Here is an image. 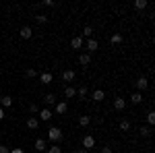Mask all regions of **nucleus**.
Here are the masks:
<instances>
[{
	"instance_id": "obj_12",
	"label": "nucleus",
	"mask_w": 155,
	"mask_h": 153,
	"mask_svg": "<svg viewBox=\"0 0 155 153\" xmlns=\"http://www.w3.org/2000/svg\"><path fill=\"white\" fill-rule=\"evenodd\" d=\"M62 79H64L66 83H72L74 81V71H64L62 72Z\"/></svg>"
},
{
	"instance_id": "obj_11",
	"label": "nucleus",
	"mask_w": 155,
	"mask_h": 153,
	"mask_svg": "<svg viewBox=\"0 0 155 153\" xmlns=\"http://www.w3.org/2000/svg\"><path fill=\"white\" fill-rule=\"evenodd\" d=\"M66 110H68L66 101H58L56 104V114H66Z\"/></svg>"
},
{
	"instance_id": "obj_27",
	"label": "nucleus",
	"mask_w": 155,
	"mask_h": 153,
	"mask_svg": "<svg viewBox=\"0 0 155 153\" xmlns=\"http://www.w3.org/2000/svg\"><path fill=\"white\" fill-rule=\"evenodd\" d=\"M35 21H37L39 25H44L46 21H48V17H46V15H35Z\"/></svg>"
},
{
	"instance_id": "obj_16",
	"label": "nucleus",
	"mask_w": 155,
	"mask_h": 153,
	"mask_svg": "<svg viewBox=\"0 0 155 153\" xmlns=\"http://www.w3.org/2000/svg\"><path fill=\"white\" fill-rule=\"evenodd\" d=\"M130 101H132V104H141V101H143V93H139V91L132 93L130 95Z\"/></svg>"
},
{
	"instance_id": "obj_18",
	"label": "nucleus",
	"mask_w": 155,
	"mask_h": 153,
	"mask_svg": "<svg viewBox=\"0 0 155 153\" xmlns=\"http://www.w3.org/2000/svg\"><path fill=\"white\" fill-rule=\"evenodd\" d=\"M44 101H46L48 106H52V104H56V95H54V93H48L46 97H44Z\"/></svg>"
},
{
	"instance_id": "obj_33",
	"label": "nucleus",
	"mask_w": 155,
	"mask_h": 153,
	"mask_svg": "<svg viewBox=\"0 0 155 153\" xmlns=\"http://www.w3.org/2000/svg\"><path fill=\"white\" fill-rule=\"evenodd\" d=\"M101 153H114V151H112L110 147H104V149H101Z\"/></svg>"
},
{
	"instance_id": "obj_36",
	"label": "nucleus",
	"mask_w": 155,
	"mask_h": 153,
	"mask_svg": "<svg viewBox=\"0 0 155 153\" xmlns=\"http://www.w3.org/2000/svg\"><path fill=\"white\" fill-rule=\"evenodd\" d=\"M77 153H89V151H87V149H79Z\"/></svg>"
},
{
	"instance_id": "obj_15",
	"label": "nucleus",
	"mask_w": 155,
	"mask_h": 153,
	"mask_svg": "<svg viewBox=\"0 0 155 153\" xmlns=\"http://www.w3.org/2000/svg\"><path fill=\"white\" fill-rule=\"evenodd\" d=\"M104 97H106V93L101 89H95L93 91V101H104Z\"/></svg>"
},
{
	"instance_id": "obj_5",
	"label": "nucleus",
	"mask_w": 155,
	"mask_h": 153,
	"mask_svg": "<svg viewBox=\"0 0 155 153\" xmlns=\"http://www.w3.org/2000/svg\"><path fill=\"white\" fill-rule=\"evenodd\" d=\"M124 106H126V99H124V97H116V99H114V110H124Z\"/></svg>"
},
{
	"instance_id": "obj_9",
	"label": "nucleus",
	"mask_w": 155,
	"mask_h": 153,
	"mask_svg": "<svg viewBox=\"0 0 155 153\" xmlns=\"http://www.w3.org/2000/svg\"><path fill=\"white\" fill-rule=\"evenodd\" d=\"M11 106H12V97H11V95L2 97V101H0V108H2V110H6V108H11Z\"/></svg>"
},
{
	"instance_id": "obj_17",
	"label": "nucleus",
	"mask_w": 155,
	"mask_h": 153,
	"mask_svg": "<svg viewBox=\"0 0 155 153\" xmlns=\"http://www.w3.org/2000/svg\"><path fill=\"white\" fill-rule=\"evenodd\" d=\"M35 149L37 151H46V149H48V147H46V141H44V139H37L35 141Z\"/></svg>"
},
{
	"instance_id": "obj_10",
	"label": "nucleus",
	"mask_w": 155,
	"mask_h": 153,
	"mask_svg": "<svg viewBox=\"0 0 155 153\" xmlns=\"http://www.w3.org/2000/svg\"><path fill=\"white\" fill-rule=\"evenodd\" d=\"M39 79H41V83H44V85H50L54 77H52V72H41V75H39Z\"/></svg>"
},
{
	"instance_id": "obj_30",
	"label": "nucleus",
	"mask_w": 155,
	"mask_h": 153,
	"mask_svg": "<svg viewBox=\"0 0 155 153\" xmlns=\"http://www.w3.org/2000/svg\"><path fill=\"white\" fill-rule=\"evenodd\" d=\"M48 153H60V147L58 145H52V147L48 149Z\"/></svg>"
},
{
	"instance_id": "obj_32",
	"label": "nucleus",
	"mask_w": 155,
	"mask_h": 153,
	"mask_svg": "<svg viewBox=\"0 0 155 153\" xmlns=\"http://www.w3.org/2000/svg\"><path fill=\"white\" fill-rule=\"evenodd\" d=\"M0 153H11V149L6 145H0Z\"/></svg>"
},
{
	"instance_id": "obj_19",
	"label": "nucleus",
	"mask_w": 155,
	"mask_h": 153,
	"mask_svg": "<svg viewBox=\"0 0 155 153\" xmlns=\"http://www.w3.org/2000/svg\"><path fill=\"white\" fill-rule=\"evenodd\" d=\"M87 91H89V89H87V85H81L77 93H79V97H81V99H85V97H87Z\"/></svg>"
},
{
	"instance_id": "obj_35",
	"label": "nucleus",
	"mask_w": 155,
	"mask_h": 153,
	"mask_svg": "<svg viewBox=\"0 0 155 153\" xmlns=\"http://www.w3.org/2000/svg\"><path fill=\"white\" fill-rule=\"evenodd\" d=\"M2 118H4V110L0 108V120H2Z\"/></svg>"
},
{
	"instance_id": "obj_37",
	"label": "nucleus",
	"mask_w": 155,
	"mask_h": 153,
	"mask_svg": "<svg viewBox=\"0 0 155 153\" xmlns=\"http://www.w3.org/2000/svg\"><path fill=\"white\" fill-rule=\"evenodd\" d=\"M0 101H2V97H0Z\"/></svg>"
},
{
	"instance_id": "obj_6",
	"label": "nucleus",
	"mask_w": 155,
	"mask_h": 153,
	"mask_svg": "<svg viewBox=\"0 0 155 153\" xmlns=\"http://www.w3.org/2000/svg\"><path fill=\"white\" fill-rule=\"evenodd\" d=\"M85 46H87V50H89V52H95L97 48H99V44H97V42H95V39H93V37H89Z\"/></svg>"
},
{
	"instance_id": "obj_24",
	"label": "nucleus",
	"mask_w": 155,
	"mask_h": 153,
	"mask_svg": "<svg viewBox=\"0 0 155 153\" xmlns=\"http://www.w3.org/2000/svg\"><path fill=\"white\" fill-rule=\"evenodd\" d=\"M25 77H27V79H35V77H37V71H35V68H27Z\"/></svg>"
},
{
	"instance_id": "obj_25",
	"label": "nucleus",
	"mask_w": 155,
	"mask_h": 153,
	"mask_svg": "<svg viewBox=\"0 0 155 153\" xmlns=\"http://www.w3.org/2000/svg\"><path fill=\"white\" fill-rule=\"evenodd\" d=\"M147 122H149L151 126H153V124H155V112H153V110H151V112L147 114Z\"/></svg>"
},
{
	"instance_id": "obj_3",
	"label": "nucleus",
	"mask_w": 155,
	"mask_h": 153,
	"mask_svg": "<svg viewBox=\"0 0 155 153\" xmlns=\"http://www.w3.org/2000/svg\"><path fill=\"white\" fill-rule=\"evenodd\" d=\"M147 87H149V81H147L145 77H141V79H137V89H139V93H141V91H145Z\"/></svg>"
},
{
	"instance_id": "obj_31",
	"label": "nucleus",
	"mask_w": 155,
	"mask_h": 153,
	"mask_svg": "<svg viewBox=\"0 0 155 153\" xmlns=\"http://www.w3.org/2000/svg\"><path fill=\"white\" fill-rule=\"evenodd\" d=\"M29 112H31V114H37V112H39V108H37L35 104H31V106H29Z\"/></svg>"
},
{
	"instance_id": "obj_29",
	"label": "nucleus",
	"mask_w": 155,
	"mask_h": 153,
	"mask_svg": "<svg viewBox=\"0 0 155 153\" xmlns=\"http://www.w3.org/2000/svg\"><path fill=\"white\" fill-rule=\"evenodd\" d=\"M110 42H112V44H120V42H122V35H120V33H114Z\"/></svg>"
},
{
	"instance_id": "obj_22",
	"label": "nucleus",
	"mask_w": 155,
	"mask_h": 153,
	"mask_svg": "<svg viewBox=\"0 0 155 153\" xmlns=\"http://www.w3.org/2000/svg\"><path fill=\"white\" fill-rule=\"evenodd\" d=\"M89 122H91V118H89V116H81V118H79V124H81L83 128H85V126H89Z\"/></svg>"
},
{
	"instance_id": "obj_21",
	"label": "nucleus",
	"mask_w": 155,
	"mask_h": 153,
	"mask_svg": "<svg viewBox=\"0 0 155 153\" xmlns=\"http://www.w3.org/2000/svg\"><path fill=\"white\" fill-rule=\"evenodd\" d=\"M134 8H139V11L147 8V0H134Z\"/></svg>"
},
{
	"instance_id": "obj_1",
	"label": "nucleus",
	"mask_w": 155,
	"mask_h": 153,
	"mask_svg": "<svg viewBox=\"0 0 155 153\" xmlns=\"http://www.w3.org/2000/svg\"><path fill=\"white\" fill-rule=\"evenodd\" d=\"M48 139H50V141H54V143H58L60 139H62V130H60L58 126H52V128L48 130Z\"/></svg>"
},
{
	"instance_id": "obj_7",
	"label": "nucleus",
	"mask_w": 155,
	"mask_h": 153,
	"mask_svg": "<svg viewBox=\"0 0 155 153\" xmlns=\"http://www.w3.org/2000/svg\"><path fill=\"white\" fill-rule=\"evenodd\" d=\"M19 35L23 37V39H29V37L33 35V29H31V27H23V29L19 31Z\"/></svg>"
},
{
	"instance_id": "obj_26",
	"label": "nucleus",
	"mask_w": 155,
	"mask_h": 153,
	"mask_svg": "<svg viewBox=\"0 0 155 153\" xmlns=\"http://www.w3.org/2000/svg\"><path fill=\"white\" fill-rule=\"evenodd\" d=\"M120 128L122 130H130V122H128V120H120Z\"/></svg>"
},
{
	"instance_id": "obj_8",
	"label": "nucleus",
	"mask_w": 155,
	"mask_h": 153,
	"mask_svg": "<svg viewBox=\"0 0 155 153\" xmlns=\"http://www.w3.org/2000/svg\"><path fill=\"white\" fill-rule=\"evenodd\" d=\"M71 46L74 48V50H81V48H83V37H72Z\"/></svg>"
},
{
	"instance_id": "obj_20",
	"label": "nucleus",
	"mask_w": 155,
	"mask_h": 153,
	"mask_svg": "<svg viewBox=\"0 0 155 153\" xmlns=\"http://www.w3.org/2000/svg\"><path fill=\"white\" fill-rule=\"evenodd\" d=\"M74 95H77V89L74 87H66L64 89V97H74Z\"/></svg>"
},
{
	"instance_id": "obj_13",
	"label": "nucleus",
	"mask_w": 155,
	"mask_h": 153,
	"mask_svg": "<svg viewBox=\"0 0 155 153\" xmlns=\"http://www.w3.org/2000/svg\"><path fill=\"white\" fill-rule=\"evenodd\" d=\"M39 120H44V122L52 120V112H50V110H41V112H39Z\"/></svg>"
},
{
	"instance_id": "obj_23",
	"label": "nucleus",
	"mask_w": 155,
	"mask_h": 153,
	"mask_svg": "<svg viewBox=\"0 0 155 153\" xmlns=\"http://www.w3.org/2000/svg\"><path fill=\"white\" fill-rule=\"evenodd\" d=\"M139 132L143 135L145 139H149V137H151V128H149V126H141V130H139Z\"/></svg>"
},
{
	"instance_id": "obj_28",
	"label": "nucleus",
	"mask_w": 155,
	"mask_h": 153,
	"mask_svg": "<svg viewBox=\"0 0 155 153\" xmlns=\"http://www.w3.org/2000/svg\"><path fill=\"white\" fill-rule=\"evenodd\" d=\"M91 35H93V29H91V27L87 25V27L83 29V37H91Z\"/></svg>"
},
{
	"instance_id": "obj_4",
	"label": "nucleus",
	"mask_w": 155,
	"mask_h": 153,
	"mask_svg": "<svg viewBox=\"0 0 155 153\" xmlns=\"http://www.w3.org/2000/svg\"><path fill=\"white\" fill-rule=\"evenodd\" d=\"M37 126H39V120H37V118H33V116L27 118V128L29 130H35Z\"/></svg>"
},
{
	"instance_id": "obj_2",
	"label": "nucleus",
	"mask_w": 155,
	"mask_h": 153,
	"mask_svg": "<svg viewBox=\"0 0 155 153\" xmlns=\"http://www.w3.org/2000/svg\"><path fill=\"white\" fill-rule=\"evenodd\" d=\"M83 147L87 149V151L95 147V139H93V135H85V137H83Z\"/></svg>"
},
{
	"instance_id": "obj_34",
	"label": "nucleus",
	"mask_w": 155,
	"mask_h": 153,
	"mask_svg": "<svg viewBox=\"0 0 155 153\" xmlns=\"http://www.w3.org/2000/svg\"><path fill=\"white\" fill-rule=\"evenodd\" d=\"M11 153H23V149H11Z\"/></svg>"
},
{
	"instance_id": "obj_14",
	"label": "nucleus",
	"mask_w": 155,
	"mask_h": 153,
	"mask_svg": "<svg viewBox=\"0 0 155 153\" xmlns=\"http://www.w3.org/2000/svg\"><path fill=\"white\" fill-rule=\"evenodd\" d=\"M89 62H91V56H89V54H81V56H79V64H81V66H87Z\"/></svg>"
}]
</instances>
